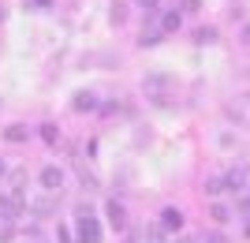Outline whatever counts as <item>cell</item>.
Masks as SVG:
<instances>
[{
  "mask_svg": "<svg viewBox=\"0 0 250 243\" xmlns=\"http://www.w3.org/2000/svg\"><path fill=\"white\" fill-rule=\"evenodd\" d=\"M75 236H79V243H101L104 240L101 221H97L90 210H79V217H75Z\"/></svg>",
  "mask_w": 250,
  "mask_h": 243,
  "instance_id": "cell-1",
  "label": "cell"
},
{
  "mask_svg": "<svg viewBox=\"0 0 250 243\" xmlns=\"http://www.w3.org/2000/svg\"><path fill=\"white\" fill-rule=\"evenodd\" d=\"M142 90H146L153 101H165V90H172V79L153 71V75H146V79H142Z\"/></svg>",
  "mask_w": 250,
  "mask_h": 243,
  "instance_id": "cell-2",
  "label": "cell"
},
{
  "mask_svg": "<svg viewBox=\"0 0 250 243\" xmlns=\"http://www.w3.org/2000/svg\"><path fill=\"white\" fill-rule=\"evenodd\" d=\"M42 187L49 191V195H52V191H60V187H63V169L45 165V169H42Z\"/></svg>",
  "mask_w": 250,
  "mask_h": 243,
  "instance_id": "cell-3",
  "label": "cell"
},
{
  "mask_svg": "<svg viewBox=\"0 0 250 243\" xmlns=\"http://www.w3.org/2000/svg\"><path fill=\"white\" fill-rule=\"evenodd\" d=\"M71 105H75V112H94V109L101 105V97H97L94 90H79V94H75V101H71Z\"/></svg>",
  "mask_w": 250,
  "mask_h": 243,
  "instance_id": "cell-4",
  "label": "cell"
},
{
  "mask_svg": "<svg viewBox=\"0 0 250 243\" xmlns=\"http://www.w3.org/2000/svg\"><path fill=\"white\" fill-rule=\"evenodd\" d=\"M161 224H165L168 232H179V228H183V210H176V206H165V210H161Z\"/></svg>",
  "mask_w": 250,
  "mask_h": 243,
  "instance_id": "cell-5",
  "label": "cell"
},
{
  "mask_svg": "<svg viewBox=\"0 0 250 243\" xmlns=\"http://www.w3.org/2000/svg\"><path fill=\"white\" fill-rule=\"evenodd\" d=\"M179 26H183V11L179 8H172V11L161 15V34H179Z\"/></svg>",
  "mask_w": 250,
  "mask_h": 243,
  "instance_id": "cell-6",
  "label": "cell"
},
{
  "mask_svg": "<svg viewBox=\"0 0 250 243\" xmlns=\"http://www.w3.org/2000/svg\"><path fill=\"white\" fill-rule=\"evenodd\" d=\"M4 138H8V142H26V138H30V127L26 124H11V127H4Z\"/></svg>",
  "mask_w": 250,
  "mask_h": 243,
  "instance_id": "cell-7",
  "label": "cell"
},
{
  "mask_svg": "<svg viewBox=\"0 0 250 243\" xmlns=\"http://www.w3.org/2000/svg\"><path fill=\"white\" fill-rule=\"evenodd\" d=\"M224 180H228V191H243V187H247V169H231V172H224Z\"/></svg>",
  "mask_w": 250,
  "mask_h": 243,
  "instance_id": "cell-8",
  "label": "cell"
},
{
  "mask_svg": "<svg viewBox=\"0 0 250 243\" xmlns=\"http://www.w3.org/2000/svg\"><path fill=\"white\" fill-rule=\"evenodd\" d=\"M209 217H213L217 224H228L231 217H235V213H231L228 206H224V202H213V206H209Z\"/></svg>",
  "mask_w": 250,
  "mask_h": 243,
  "instance_id": "cell-9",
  "label": "cell"
},
{
  "mask_svg": "<svg viewBox=\"0 0 250 243\" xmlns=\"http://www.w3.org/2000/svg\"><path fill=\"white\" fill-rule=\"evenodd\" d=\"M104 210H108V221H112V228H124L127 224V217H124V206H120V202H108V206H104Z\"/></svg>",
  "mask_w": 250,
  "mask_h": 243,
  "instance_id": "cell-10",
  "label": "cell"
},
{
  "mask_svg": "<svg viewBox=\"0 0 250 243\" xmlns=\"http://www.w3.org/2000/svg\"><path fill=\"white\" fill-rule=\"evenodd\" d=\"M217 42V30L213 26H202V30H194V45H213Z\"/></svg>",
  "mask_w": 250,
  "mask_h": 243,
  "instance_id": "cell-11",
  "label": "cell"
},
{
  "mask_svg": "<svg viewBox=\"0 0 250 243\" xmlns=\"http://www.w3.org/2000/svg\"><path fill=\"white\" fill-rule=\"evenodd\" d=\"M220 191H228V180H224V176H209L206 180V195H220Z\"/></svg>",
  "mask_w": 250,
  "mask_h": 243,
  "instance_id": "cell-12",
  "label": "cell"
},
{
  "mask_svg": "<svg viewBox=\"0 0 250 243\" xmlns=\"http://www.w3.org/2000/svg\"><path fill=\"white\" fill-rule=\"evenodd\" d=\"M11 236H15V221H11V217H0V243H11Z\"/></svg>",
  "mask_w": 250,
  "mask_h": 243,
  "instance_id": "cell-13",
  "label": "cell"
},
{
  "mask_svg": "<svg viewBox=\"0 0 250 243\" xmlns=\"http://www.w3.org/2000/svg\"><path fill=\"white\" fill-rule=\"evenodd\" d=\"M42 138L49 142V146H56V142H60V131H56L52 124H42Z\"/></svg>",
  "mask_w": 250,
  "mask_h": 243,
  "instance_id": "cell-14",
  "label": "cell"
},
{
  "mask_svg": "<svg viewBox=\"0 0 250 243\" xmlns=\"http://www.w3.org/2000/svg\"><path fill=\"white\" fill-rule=\"evenodd\" d=\"M34 213H38V217H49L52 213V199H38L34 202Z\"/></svg>",
  "mask_w": 250,
  "mask_h": 243,
  "instance_id": "cell-15",
  "label": "cell"
},
{
  "mask_svg": "<svg viewBox=\"0 0 250 243\" xmlns=\"http://www.w3.org/2000/svg\"><path fill=\"white\" fill-rule=\"evenodd\" d=\"M198 8H202V0H179V11H183V15H194Z\"/></svg>",
  "mask_w": 250,
  "mask_h": 243,
  "instance_id": "cell-16",
  "label": "cell"
},
{
  "mask_svg": "<svg viewBox=\"0 0 250 243\" xmlns=\"http://www.w3.org/2000/svg\"><path fill=\"white\" fill-rule=\"evenodd\" d=\"M198 243H228V236H224V232H206Z\"/></svg>",
  "mask_w": 250,
  "mask_h": 243,
  "instance_id": "cell-17",
  "label": "cell"
},
{
  "mask_svg": "<svg viewBox=\"0 0 250 243\" xmlns=\"http://www.w3.org/2000/svg\"><path fill=\"white\" fill-rule=\"evenodd\" d=\"M112 22H116V26L127 22V8H124V4H116V8H112Z\"/></svg>",
  "mask_w": 250,
  "mask_h": 243,
  "instance_id": "cell-18",
  "label": "cell"
},
{
  "mask_svg": "<svg viewBox=\"0 0 250 243\" xmlns=\"http://www.w3.org/2000/svg\"><path fill=\"white\" fill-rule=\"evenodd\" d=\"M22 243H49V240H45V236L38 232V228H30V232H26V240H22Z\"/></svg>",
  "mask_w": 250,
  "mask_h": 243,
  "instance_id": "cell-19",
  "label": "cell"
},
{
  "mask_svg": "<svg viewBox=\"0 0 250 243\" xmlns=\"http://www.w3.org/2000/svg\"><path fill=\"white\" fill-rule=\"evenodd\" d=\"M135 4H142V8H146V11H153L157 4H161V0H135Z\"/></svg>",
  "mask_w": 250,
  "mask_h": 243,
  "instance_id": "cell-20",
  "label": "cell"
},
{
  "mask_svg": "<svg viewBox=\"0 0 250 243\" xmlns=\"http://www.w3.org/2000/svg\"><path fill=\"white\" fill-rule=\"evenodd\" d=\"M243 217L250 221V191H247V199H243Z\"/></svg>",
  "mask_w": 250,
  "mask_h": 243,
  "instance_id": "cell-21",
  "label": "cell"
},
{
  "mask_svg": "<svg viewBox=\"0 0 250 243\" xmlns=\"http://www.w3.org/2000/svg\"><path fill=\"white\" fill-rule=\"evenodd\" d=\"M52 0H34V8H49Z\"/></svg>",
  "mask_w": 250,
  "mask_h": 243,
  "instance_id": "cell-22",
  "label": "cell"
},
{
  "mask_svg": "<svg viewBox=\"0 0 250 243\" xmlns=\"http://www.w3.org/2000/svg\"><path fill=\"white\" fill-rule=\"evenodd\" d=\"M243 45H250V26H247V30H243Z\"/></svg>",
  "mask_w": 250,
  "mask_h": 243,
  "instance_id": "cell-23",
  "label": "cell"
},
{
  "mask_svg": "<svg viewBox=\"0 0 250 243\" xmlns=\"http://www.w3.org/2000/svg\"><path fill=\"white\" fill-rule=\"evenodd\" d=\"M168 243H198V240H168Z\"/></svg>",
  "mask_w": 250,
  "mask_h": 243,
  "instance_id": "cell-24",
  "label": "cell"
},
{
  "mask_svg": "<svg viewBox=\"0 0 250 243\" xmlns=\"http://www.w3.org/2000/svg\"><path fill=\"white\" fill-rule=\"evenodd\" d=\"M4 172H8V165H4V157H0V176H4Z\"/></svg>",
  "mask_w": 250,
  "mask_h": 243,
  "instance_id": "cell-25",
  "label": "cell"
},
{
  "mask_svg": "<svg viewBox=\"0 0 250 243\" xmlns=\"http://www.w3.org/2000/svg\"><path fill=\"white\" fill-rule=\"evenodd\" d=\"M0 19H4V4H0Z\"/></svg>",
  "mask_w": 250,
  "mask_h": 243,
  "instance_id": "cell-26",
  "label": "cell"
},
{
  "mask_svg": "<svg viewBox=\"0 0 250 243\" xmlns=\"http://www.w3.org/2000/svg\"><path fill=\"white\" fill-rule=\"evenodd\" d=\"M247 101H250V94H247Z\"/></svg>",
  "mask_w": 250,
  "mask_h": 243,
  "instance_id": "cell-27",
  "label": "cell"
}]
</instances>
